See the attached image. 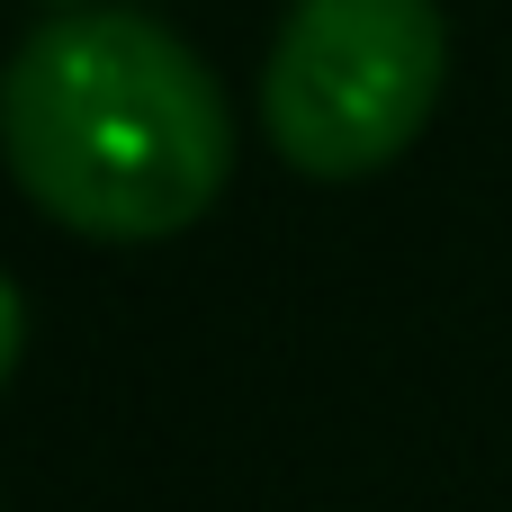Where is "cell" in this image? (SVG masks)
Instances as JSON below:
<instances>
[{"mask_svg": "<svg viewBox=\"0 0 512 512\" xmlns=\"http://www.w3.org/2000/svg\"><path fill=\"white\" fill-rule=\"evenodd\" d=\"M0 162L81 243H171L234 180V108L162 18L54 9L0 63Z\"/></svg>", "mask_w": 512, "mask_h": 512, "instance_id": "cell-1", "label": "cell"}, {"mask_svg": "<svg viewBox=\"0 0 512 512\" xmlns=\"http://www.w3.org/2000/svg\"><path fill=\"white\" fill-rule=\"evenodd\" d=\"M441 81V0H288L261 63V126L288 171L369 180L432 126Z\"/></svg>", "mask_w": 512, "mask_h": 512, "instance_id": "cell-2", "label": "cell"}, {"mask_svg": "<svg viewBox=\"0 0 512 512\" xmlns=\"http://www.w3.org/2000/svg\"><path fill=\"white\" fill-rule=\"evenodd\" d=\"M18 351H27V297H18V279L0 270V387H9V369H18Z\"/></svg>", "mask_w": 512, "mask_h": 512, "instance_id": "cell-3", "label": "cell"}, {"mask_svg": "<svg viewBox=\"0 0 512 512\" xmlns=\"http://www.w3.org/2000/svg\"><path fill=\"white\" fill-rule=\"evenodd\" d=\"M45 9H99V0H45Z\"/></svg>", "mask_w": 512, "mask_h": 512, "instance_id": "cell-4", "label": "cell"}]
</instances>
